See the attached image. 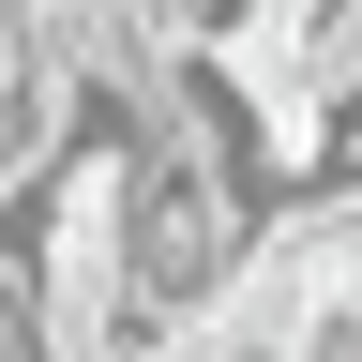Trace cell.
<instances>
[{
	"instance_id": "1",
	"label": "cell",
	"mask_w": 362,
	"mask_h": 362,
	"mask_svg": "<svg viewBox=\"0 0 362 362\" xmlns=\"http://www.w3.org/2000/svg\"><path fill=\"white\" fill-rule=\"evenodd\" d=\"M287 362H362V302L332 287V272H317V302L287 317Z\"/></svg>"
}]
</instances>
